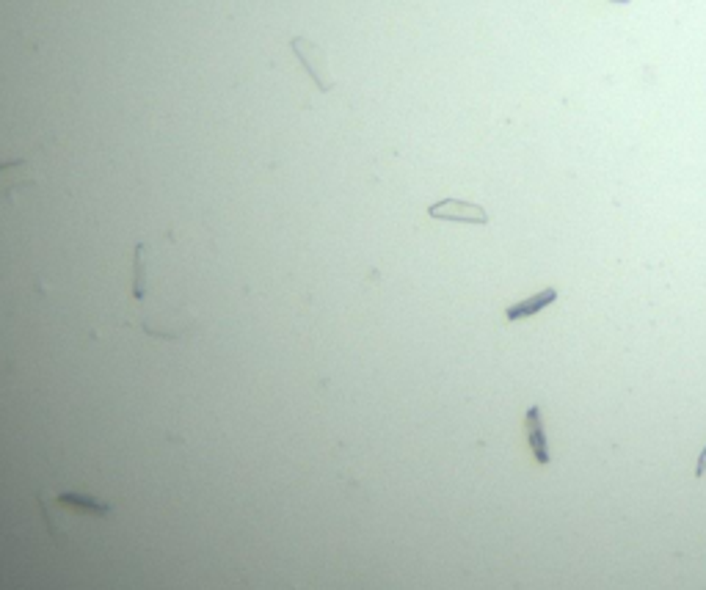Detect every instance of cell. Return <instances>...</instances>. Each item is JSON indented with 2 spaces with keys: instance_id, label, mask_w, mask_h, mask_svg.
Listing matches in <instances>:
<instances>
[{
  "instance_id": "obj_1",
  "label": "cell",
  "mask_w": 706,
  "mask_h": 590,
  "mask_svg": "<svg viewBox=\"0 0 706 590\" xmlns=\"http://www.w3.org/2000/svg\"><path fill=\"white\" fill-rule=\"evenodd\" d=\"M290 50L295 53L307 69V75L312 78V83L320 89V91H331L334 89V75H331V66H328V53L326 48H320L318 42L307 39V36H292L290 39Z\"/></svg>"
},
{
  "instance_id": "obj_6",
  "label": "cell",
  "mask_w": 706,
  "mask_h": 590,
  "mask_svg": "<svg viewBox=\"0 0 706 590\" xmlns=\"http://www.w3.org/2000/svg\"><path fill=\"white\" fill-rule=\"evenodd\" d=\"M39 510L45 516V527L50 538H61L69 530V513H64V502L58 497H50L48 491L39 494Z\"/></svg>"
},
{
  "instance_id": "obj_9",
  "label": "cell",
  "mask_w": 706,
  "mask_h": 590,
  "mask_svg": "<svg viewBox=\"0 0 706 590\" xmlns=\"http://www.w3.org/2000/svg\"><path fill=\"white\" fill-rule=\"evenodd\" d=\"M706 474V447L701 450V456H698V464H695V477L701 481V477Z\"/></svg>"
},
{
  "instance_id": "obj_2",
  "label": "cell",
  "mask_w": 706,
  "mask_h": 590,
  "mask_svg": "<svg viewBox=\"0 0 706 590\" xmlns=\"http://www.w3.org/2000/svg\"><path fill=\"white\" fill-rule=\"evenodd\" d=\"M428 215L436 221H453V224H489V213L486 207H480L475 202L464 199H441L428 207Z\"/></svg>"
},
{
  "instance_id": "obj_8",
  "label": "cell",
  "mask_w": 706,
  "mask_h": 590,
  "mask_svg": "<svg viewBox=\"0 0 706 590\" xmlns=\"http://www.w3.org/2000/svg\"><path fill=\"white\" fill-rule=\"evenodd\" d=\"M133 295L141 301L146 295V273H144V243L135 246V276H133Z\"/></svg>"
},
{
  "instance_id": "obj_3",
  "label": "cell",
  "mask_w": 706,
  "mask_h": 590,
  "mask_svg": "<svg viewBox=\"0 0 706 590\" xmlns=\"http://www.w3.org/2000/svg\"><path fill=\"white\" fill-rule=\"evenodd\" d=\"M36 182V169L31 161L17 158L0 163V199H14L22 188Z\"/></svg>"
},
{
  "instance_id": "obj_10",
  "label": "cell",
  "mask_w": 706,
  "mask_h": 590,
  "mask_svg": "<svg viewBox=\"0 0 706 590\" xmlns=\"http://www.w3.org/2000/svg\"><path fill=\"white\" fill-rule=\"evenodd\" d=\"M610 4H623L626 6V4H632V0H610Z\"/></svg>"
},
{
  "instance_id": "obj_4",
  "label": "cell",
  "mask_w": 706,
  "mask_h": 590,
  "mask_svg": "<svg viewBox=\"0 0 706 590\" xmlns=\"http://www.w3.org/2000/svg\"><path fill=\"white\" fill-rule=\"evenodd\" d=\"M525 430H527V445L538 466H549L552 453H549V441L544 433V420H541V405H530L525 414Z\"/></svg>"
},
{
  "instance_id": "obj_5",
  "label": "cell",
  "mask_w": 706,
  "mask_h": 590,
  "mask_svg": "<svg viewBox=\"0 0 706 590\" xmlns=\"http://www.w3.org/2000/svg\"><path fill=\"white\" fill-rule=\"evenodd\" d=\"M554 301H557V290H554V287H546V290H541V292L530 295V299H525V301L510 304V307L505 309V320H508V323H516V320H527V317L538 315L541 309H546V307H549V304H554Z\"/></svg>"
},
{
  "instance_id": "obj_7",
  "label": "cell",
  "mask_w": 706,
  "mask_h": 590,
  "mask_svg": "<svg viewBox=\"0 0 706 590\" xmlns=\"http://www.w3.org/2000/svg\"><path fill=\"white\" fill-rule=\"evenodd\" d=\"M58 499L64 502V508H75V510H83L89 516H110L114 508L108 502L97 499V497H86V494H58Z\"/></svg>"
}]
</instances>
